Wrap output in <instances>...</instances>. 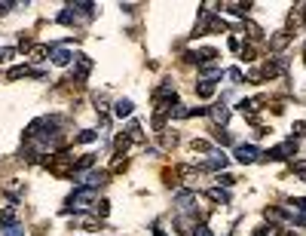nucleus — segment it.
<instances>
[{
  "instance_id": "nucleus-27",
  "label": "nucleus",
  "mask_w": 306,
  "mask_h": 236,
  "mask_svg": "<svg viewBox=\"0 0 306 236\" xmlns=\"http://www.w3.org/2000/svg\"><path fill=\"white\" fill-rule=\"evenodd\" d=\"M125 166H129V162H125V159H122V157H117V159H114V172H122V169H125Z\"/></svg>"
},
{
  "instance_id": "nucleus-8",
  "label": "nucleus",
  "mask_w": 306,
  "mask_h": 236,
  "mask_svg": "<svg viewBox=\"0 0 306 236\" xmlns=\"http://www.w3.org/2000/svg\"><path fill=\"white\" fill-rule=\"evenodd\" d=\"M208 114H211V120H214V123H221V126H224V123L230 120V107H224V104H214Z\"/></svg>"
},
{
  "instance_id": "nucleus-28",
  "label": "nucleus",
  "mask_w": 306,
  "mask_h": 236,
  "mask_svg": "<svg viewBox=\"0 0 306 236\" xmlns=\"http://www.w3.org/2000/svg\"><path fill=\"white\" fill-rule=\"evenodd\" d=\"M230 80H233V83H242V71L233 68V71H230Z\"/></svg>"
},
{
  "instance_id": "nucleus-12",
  "label": "nucleus",
  "mask_w": 306,
  "mask_h": 236,
  "mask_svg": "<svg viewBox=\"0 0 306 236\" xmlns=\"http://www.w3.org/2000/svg\"><path fill=\"white\" fill-rule=\"evenodd\" d=\"M52 52V46H46V43H37V46H31V59L34 62H43L46 56Z\"/></svg>"
},
{
  "instance_id": "nucleus-3",
  "label": "nucleus",
  "mask_w": 306,
  "mask_h": 236,
  "mask_svg": "<svg viewBox=\"0 0 306 236\" xmlns=\"http://www.w3.org/2000/svg\"><path fill=\"white\" fill-rule=\"evenodd\" d=\"M260 154H257V148H254V144H239V148H236V159L242 162V166H245V162H254Z\"/></svg>"
},
{
  "instance_id": "nucleus-19",
  "label": "nucleus",
  "mask_w": 306,
  "mask_h": 236,
  "mask_svg": "<svg viewBox=\"0 0 306 236\" xmlns=\"http://www.w3.org/2000/svg\"><path fill=\"white\" fill-rule=\"evenodd\" d=\"M92 209H95V215H98V218H104L107 212H111V203H107V199H101V203H95Z\"/></svg>"
},
{
  "instance_id": "nucleus-36",
  "label": "nucleus",
  "mask_w": 306,
  "mask_h": 236,
  "mask_svg": "<svg viewBox=\"0 0 306 236\" xmlns=\"http://www.w3.org/2000/svg\"><path fill=\"white\" fill-rule=\"evenodd\" d=\"M276 236H297V233H291V230H279Z\"/></svg>"
},
{
  "instance_id": "nucleus-20",
  "label": "nucleus",
  "mask_w": 306,
  "mask_h": 236,
  "mask_svg": "<svg viewBox=\"0 0 306 236\" xmlns=\"http://www.w3.org/2000/svg\"><path fill=\"white\" fill-rule=\"evenodd\" d=\"M254 56H257V49L251 46V43H248V46H242V62H254Z\"/></svg>"
},
{
  "instance_id": "nucleus-17",
  "label": "nucleus",
  "mask_w": 306,
  "mask_h": 236,
  "mask_svg": "<svg viewBox=\"0 0 306 236\" xmlns=\"http://www.w3.org/2000/svg\"><path fill=\"white\" fill-rule=\"evenodd\" d=\"M114 148H117V157H122V154H125V148H129V135H117Z\"/></svg>"
},
{
  "instance_id": "nucleus-6",
  "label": "nucleus",
  "mask_w": 306,
  "mask_h": 236,
  "mask_svg": "<svg viewBox=\"0 0 306 236\" xmlns=\"http://www.w3.org/2000/svg\"><path fill=\"white\" fill-rule=\"evenodd\" d=\"M15 221H19V212H15L12 206L0 209V224H3V227H15Z\"/></svg>"
},
{
  "instance_id": "nucleus-22",
  "label": "nucleus",
  "mask_w": 306,
  "mask_h": 236,
  "mask_svg": "<svg viewBox=\"0 0 306 236\" xmlns=\"http://www.w3.org/2000/svg\"><path fill=\"white\" fill-rule=\"evenodd\" d=\"M214 141H218V144H233V138H230L224 129H214Z\"/></svg>"
},
{
  "instance_id": "nucleus-29",
  "label": "nucleus",
  "mask_w": 306,
  "mask_h": 236,
  "mask_svg": "<svg viewBox=\"0 0 306 236\" xmlns=\"http://www.w3.org/2000/svg\"><path fill=\"white\" fill-rule=\"evenodd\" d=\"M193 151H199V154H205V151H208V141H193Z\"/></svg>"
},
{
  "instance_id": "nucleus-4",
  "label": "nucleus",
  "mask_w": 306,
  "mask_h": 236,
  "mask_svg": "<svg viewBox=\"0 0 306 236\" xmlns=\"http://www.w3.org/2000/svg\"><path fill=\"white\" fill-rule=\"evenodd\" d=\"M89 71H92V59H86V56H77V65H74V80H86L89 77Z\"/></svg>"
},
{
  "instance_id": "nucleus-33",
  "label": "nucleus",
  "mask_w": 306,
  "mask_h": 236,
  "mask_svg": "<svg viewBox=\"0 0 306 236\" xmlns=\"http://www.w3.org/2000/svg\"><path fill=\"white\" fill-rule=\"evenodd\" d=\"M3 236H25V233H22V230H19V227H9V230H6V233H3Z\"/></svg>"
},
{
  "instance_id": "nucleus-35",
  "label": "nucleus",
  "mask_w": 306,
  "mask_h": 236,
  "mask_svg": "<svg viewBox=\"0 0 306 236\" xmlns=\"http://www.w3.org/2000/svg\"><path fill=\"white\" fill-rule=\"evenodd\" d=\"M9 6H12V3H0V15H6V12H9Z\"/></svg>"
},
{
  "instance_id": "nucleus-26",
  "label": "nucleus",
  "mask_w": 306,
  "mask_h": 236,
  "mask_svg": "<svg viewBox=\"0 0 306 236\" xmlns=\"http://www.w3.org/2000/svg\"><path fill=\"white\" fill-rule=\"evenodd\" d=\"M285 43H288V34H276V37H273V46H276V49H282Z\"/></svg>"
},
{
  "instance_id": "nucleus-30",
  "label": "nucleus",
  "mask_w": 306,
  "mask_h": 236,
  "mask_svg": "<svg viewBox=\"0 0 306 236\" xmlns=\"http://www.w3.org/2000/svg\"><path fill=\"white\" fill-rule=\"evenodd\" d=\"M221 184L230 187V184H236V178H233V175H221Z\"/></svg>"
},
{
  "instance_id": "nucleus-15",
  "label": "nucleus",
  "mask_w": 306,
  "mask_h": 236,
  "mask_svg": "<svg viewBox=\"0 0 306 236\" xmlns=\"http://www.w3.org/2000/svg\"><path fill=\"white\" fill-rule=\"evenodd\" d=\"M208 199H214V203H230V193L221 190V187H211V190H208Z\"/></svg>"
},
{
  "instance_id": "nucleus-32",
  "label": "nucleus",
  "mask_w": 306,
  "mask_h": 236,
  "mask_svg": "<svg viewBox=\"0 0 306 236\" xmlns=\"http://www.w3.org/2000/svg\"><path fill=\"white\" fill-rule=\"evenodd\" d=\"M196 236H211V230L205 224H199V227H196Z\"/></svg>"
},
{
  "instance_id": "nucleus-37",
  "label": "nucleus",
  "mask_w": 306,
  "mask_h": 236,
  "mask_svg": "<svg viewBox=\"0 0 306 236\" xmlns=\"http://www.w3.org/2000/svg\"><path fill=\"white\" fill-rule=\"evenodd\" d=\"M303 22H306V19H303Z\"/></svg>"
},
{
  "instance_id": "nucleus-1",
  "label": "nucleus",
  "mask_w": 306,
  "mask_h": 236,
  "mask_svg": "<svg viewBox=\"0 0 306 236\" xmlns=\"http://www.w3.org/2000/svg\"><path fill=\"white\" fill-rule=\"evenodd\" d=\"M89 206H95V190L92 187H77L74 193L67 196V206H64V212H80V209H89Z\"/></svg>"
},
{
  "instance_id": "nucleus-5",
  "label": "nucleus",
  "mask_w": 306,
  "mask_h": 236,
  "mask_svg": "<svg viewBox=\"0 0 306 236\" xmlns=\"http://www.w3.org/2000/svg\"><path fill=\"white\" fill-rule=\"evenodd\" d=\"M175 203H178V209L187 212V209L196 206V193H193V190H178V193H175Z\"/></svg>"
},
{
  "instance_id": "nucleus-10",
  "label": "nucleus",
  "mask_w": 306,
  "mask_h": 236,
  "mask_svg": "<svg viewBox=\"0 0 306 236\" xmlns=\"http://www.w3.org/2000/svg\"><path fill=\"white\" fill-rule=\"evenodd\" d=\"M98 184H107V172H92V175H86V184L83 187H98Z\"/></svg>"
},
{
  "instance_id": "nucleus-25",
  "label": "nucleus",
  "mask_w": 306,
  "mask_h": 236,
  "mask_svg": "<svg viewBox=\"0 0 306 236\" xmlns=\"http://www.w3.org/2000/svg\"><path fill=\"white\" fill-rule=\"evenodd\" d=\"M12 56H15V49H9V46H6V49H0V65H6Z\"/></svg>"
},
{
  "instance_id": "nucleus-2",
  "label": "nucleus",
  "mask_w": 306,
  "mask_h": 236,
  "mask_svg": "<svg viewBox=\"0 0 306 236\" xmlns=\"http://www.w3.org/2000/svg\"><path fill=\"white\" fill-rule=\"evenodd\" d=\"M49 172L52 175H70L77 169V162H74V157H67V154H56V157H49Z\"/></svg>"
},
{
  "instance_id": "nucleus-16",
  "label": "nucleus",
  "mask_w": 306,
  "mask_h": 236,
  "mask_svg": "<svg viewBox=\"0 0 306 236\" xmlns=\"http://www.w3.org/2000/svg\"><path fill=\"white\" fill-rule=\"evenodd\" d=\"M92 166H95V154H86V157H80V159H77V169H80V172L92 169Z\"/></svg>"
},
{
  "instance_id": "nucleus-31",
  "label": "nucleus",
  "mask_w": 306,
  "mask_h": 236,
  "mask_svg": "<svg viewBox=\"0 0 306 236\" xmlns=\"http://www.w3.org/2000/svg\"><path fill=\"white\" fill-rule=\"evenodd\" d=\"M294 135H306V123H294Z\"/></svg>"
},
{
  "instance_id": "nucleus-21",
  "label": "nucleus",
  "mask_w": 306,
  "mask_h": 236,
  "mask_svg": "<svg viewBox=\"0 0 306 236\" xmlns=\"http://www.w3.org/2000/svg\"><path fill=\"white\" fill-rule=\"evenodd\" d=\"M95 138H98V132H95V129H83V132L77 135V141H83V144H86V141H95Z\"/></svg>"
},
{
  "instance_id": "nucleus-34",
  "label": "nucleus",
  "mask_w": 306,
  "mask_h": 236,
  "mask_svg": "<svg viewBox=\"0 0 306 236\" xmlns=\"http://www.w3.org/2000/svg\"><path fill=\"white\" fill-rule=\"evenodd\" d=\"M153 233H156V236H169V233H166L163 227H159V224H153Z\"/></svg>"
},
{
  "instance_id": "nucleus-9",
  "label": "nucleus",
  "mask_w": 306,
  "mask_h": 236,
  "mask_svg": "<svg viewBox=\"0 0 306 236\" xmlns=\"http://www.w3.org/2000/svg\"><path fill=\"white\" fill-rule=\"evenodd\" d=\"M227 166V157L224 154H211V159H205L199 169H224Z\"/></svg>"
},
{
  "instance_id": "nucleus-7",
  "label": "nucleus",
  "mask_w": 306,
  "mask_h": 236,
  "mask_svg": "<svg viewBox=\"0 0 306 236\" xmlns=\"http://www.w3.org/2000/svg\"><path fill=\"white\" fill-rule=\"evenodd\" d=\"M49 56H52V62H56L59 68H64V65H70V59H74V56H70V52H67V49H61V46H52V52H49Z\"/></svg>"
},
{
  "instance_id": "nucleus-11",
  "label": "nucleus",
  "mask_w": 306,
  "mask_h": 236,
  "mask_svg": "<svg viewBox=\"0 0 306 236\" xmlns=\"http://www.w3.org/2000/svg\"><path fill=\"white\" fill-rule=\"evenodd\" d=\"M196 95H199V98H211L214 95V83L211 80H199V83H196Z\"/></svg>"
},
{
  "instance_id": "nucleus-13",
  "label": "nucleus",
  "mask_w": 306,
  "mask_h": 236,
  "mask_svg": "<svg viewBox=\"0 0 306 236\" xmlns=\"http://www.w3.org/2000/svg\"><path fill=\"white\" fill-rule=\"evenodd\" d=\"M114 114H117V117H129V114H132V101H129V98H120V101L114 104Z\"/></svg>"
},
{
  "instance_id": "nucleus-23",
  "label": "nucleus",
  "mask_w": 306,
  "mask_h": 236,
  "mask_svg": "<svg viewBox=\"0 0 306 236\" xmlns=\"http://www.w3.org/2000/svg\"><path fill=\"white\" fill-rule=\"evenodd\" d=\"M294 172H297L300 181H306V159H297V162H294Z\"/></svg>"
},
{
  "instance_id": "nucleus-18",
  "label": "nucleus",
  "mask_w": 306,
  "mask_h": 236,
  "mask_svg": "<svg viewBox=\"0 0 306 236\" xmlns=\"http://www.w3.org/2000/svg\"><path fill=\"white\" fill-rule=\"evenodd\" d=\"M125 135H129V141H141V138H144V132H141V123H132Z\"/></svg>"
},
{
  "instance_id": "nucleus-24",
  "label": "nucleus",
  "mask_w": 306,
  "mask_h": 236,
  "mask_svg": "<svg viewBox=\"0 0 306 236\" xmlns=\"http://www.w3.org/2000/svg\"><path fill=\"white\" fill-rule=\"evenodd\" d=\"M273 230H276L273 224H260V227H254V236H269Z\"/></svg>"
},
{
  "instance_id": "nucleus-14",
  "label": "nucleus",
  "mask_w": 306,
  "mask_h": 236,
  "mask_svg": "<svg viewBox=\"0 0 306 236\" xmlns=\"http://www.w3.org/2000/svg\"><path fill=\"white\" fill-rule=\"evenodd\" d=\"M6 77H9V80H22V77H31V68H28V65H19V68H12Z\"/></svg>"
}]
</instances>
